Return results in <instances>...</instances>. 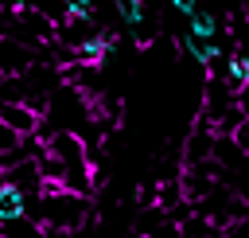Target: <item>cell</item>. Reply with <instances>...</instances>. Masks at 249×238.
Wrapping results in <instances>:
<instances>
[{"mask_svg": "<svg viewBox=\"0 0 249 238\" xmlns=\"http://www.w3.org/2000/svg\"><path fill=\"white\" fill-rule=\"evenodd\" d=\"M27 215L39 218L43 230H51V234H70L89 218V195H78L66 187H47Z\"/></svg>", "mask_w": 249, "mask_h": 238, "instance_id": "1", "label": "cell"}, {"mask_svg": "<svg viewBox=\"0 0 249 238\" xmlns=\"http://www.w3.org/2000/svg\"><path fill=\"white\" fill-rule=\"evenodd\" d=\"M39 59L35 47L12 39V35H0V74H27V66Z\"/></svg>", "mask_w": 249, "mask_h": 238, "instance_id": "2", "label": "cell"}, {"mask_svg": "<svg viewBox=\"0 0 249 238\" xmlns=\"http://www.w3.org/2000/svg\"><path fill=\"white\" fill-rule=\"evenodd\" d=\"M4 172H8V183H12V187H19L23 195H39V191H43V172H39V156H23V160L8 164Z\"/></svg>", "mask_w": 249, "mask_h": 238, "instance_id": "3", "label": "cell"}, {"mask_svg": "<svg viewBox=\"0 0 249 238\" xmlns=\"http://www.w3.org/2000/svg\"><path fill=\"white\" fill-rule=\"evenodd\" d=\"M0 121L23 137V133H39L43 113H39V109H31L27 101H8V105H0Z\"/></svg>", "mask_w": 249, "mask_h": 238, "instance_id": "4", "label": "cell"}, {"mask_svg": "<svg viewBox=\"0 0 249 238\" xmlns=\"http://www.w3.org/2000/svg\"><path fill=\"white\" fill-rule=\"evenodd\" d=\"M210 152H214V133H210V125H198V133H191V137H187L183 164H198V160H206Z\"/></svg>", "mask_w": 249, "mask_h": 238, "instance_id": "5", "label": "cell"}, {"mask_svg": "<svg viewBox=\"0 0 249 238\" xmlns=\"http://www.w3.org/2000/svg\"><path fill=\"white\" fill-rule=\"evenodd\" d=\"M16 215H27V195H23L19 187L4 183V187H0V222H8V218H16Z\"/></svg>", "mask_w": 249, "mask_h": 238, "instance_id": "6", "label": "cell"}, {"mask_svg": "<svg viewBox=\"0 0 249 238\" xmlns=\"http://www.w3.org/2000/svg\"><path fill=\"white\" fill-rule=\"evenodd\" d=\"M187 20H191V35H198V39H214V35H218V20H214L210 12L195 8Z\"/></svg>", "mask_w": 249, "mask_h": 238, "instance_id": "7", "label": "cell"}, {"mask_svg": "<svg viewBox=\"0 0 249 238\" xmlns=\"http://www.w3.org/2000/svg\"><path fill=\"white\" fill-rule=\"evenodd\" d=\"M113 8L128 27H144V4L140 0H113Z\"/></svg>", "mask_w": 249, "mask_h": 238, "instance_id": "8", "label": "cell"}, {"mask_svg": "<svg viewBox=\"0 0 249 238\" xmlns=\"http://www.w3.org/2000/svg\"><path fill=\"white\" fill-rule=\"evenodd\" d=\"M230 137H233V144H237V148L249 156V117H241V121L233 125V133H230Z\"/></svg>", "mask_w": 249, "mask_h": 238, "instance_id": "9", "label": "cell"}, {"mask_svg": "<svg viewBox=\"0 0 249 238\" xmlns=\"http://www.w3.org/2000/svg\"><path fill=\"white\" fill-rule=\"evenodd\" d=\"M16 144H19V133H16V129H8V125L0 121V156H4V152H12Z\"/></svg>", "mask_w": 249, "mask_h": 238, "instance_id": "10", "label": "cell"}, {"mask_svg": "<svg viewBox=\"0 0 249 238\" xmlns=\"http://www.w3.org/2000/svg\"><path fill=\"white\" fill-rule=\"evenodd\" d=\"M93 8H97V0H66L70 16H93Z\"/></svg>", "mask_w": 249, "mask_h": 238, "instance_id": "11", "label": "cell"}, {"mask_svg": "<svg viewBox=\"0 0 249 238\" xmlns=\"http://www.w3.org/2000/svg\"><path fill=\"white\" fill-rule=\"evenodd\" d=\"M233 105H237V109H241V113H245V117H249V82H245V86H237V90H233Z\"/></svg>", "mask_w": 249, "mask_h": 238, "instance_id": "12", "label": "cell"}, {"mask_svg": "<svg viewBox=\"0 0 249 238\" xmlns=\"http://www.w3.org/2000/svg\"><path fill=\"white\" fill-rule=\"evenodd\" d=\"M175 4V12H183V16H191L195 8H198V0H171Z\"/></svg>", "mask_w": 249, "mask_h": 238, "instance_id": "13", "label": "cell"}, {"mask_svg": "<svg viewBox=\"0 0 249 238\" xmlns=\"http://www.w3.org/2000/svg\"><path fill=\"white\" fill-rule=\"evenodd\" d=\"M4 183H8V172H4V164H0V187H4Z\"/></svg>", "mask_w": 249, "mask_h": 238, "instance_id": "14", "label": "cell"}]
</instances>
